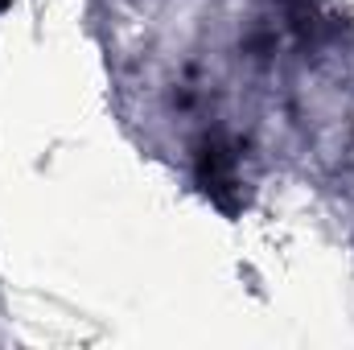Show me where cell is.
I'll use <instances>...</instances> for the list:
<instances>
[{
    "label": "cell",
    "mask_w": 354,
    "mask_h": 350,
    "mask_svg": "<svg viewBox=\"0 0 354 350\" xmlns=\"http://www.w3.org/2000/svg\"><path fill=\"white\" fill-rule=\"evenodd\" d=\"M198 181L202 190L223 206V210H235L231 194H235V157L223 140H206L202 153H198Z\"/></svg>",
    "instance_id": "obj_1"
},
{
    "label": "cell",
    "mask_w": 354,
    "mask_h": 350,
    "mask_svg": "<svg viewBox=\"0 0 354 350\" xmlns=\"http://www.w3.org/2000/svg\"><path fill=\"white\" fill-rule=\"evenodd\" d=\"M0 4H4V0H0Z\"/></svg>",
    "instance_id": "obj_2"
}]
</instances>
